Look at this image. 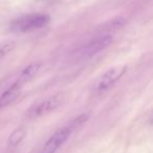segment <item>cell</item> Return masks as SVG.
<instances>
[{
    "instance_id": "6da1fadb",
    "label": "cell",
    "mask_w": 153,
    "mask_h": 153,
    "mask_svg": "<svg viewBox=\"0 0 153 153\" xmlns=\"http://www.w3.org/2000/svg\"><path fill=\"white\" fill-rule=\"evenodd\" d=\"M49 18L48 15L42 13H34L21 16L14 20L10 25V29L16 33H26L43 28L48 24Z\"/></svg>"
},
{
    "instance_id": "7a4b0ae2",
    "label": "cell",
    "mask_w": 153,
    "mask_h": 153,
    "mask_svg": "<svg viewBox=\"0 0 153 153\" xmlns=\"http://www.w3.org/2000/svg\"><path fill=\"white\" fill-rule=\"evenodd\" d=\"M113 38L111 34H100L77 49L72 54V59L77 62L86 61L96 56L100 52L104 51L112 43Z\"/></svg>"
},
{
    "instance_id": "3957f363",
    "label": "cell",
    "mask_w": 153,
    "mask_h": 153,
    "mask_svg": "<svg viewBox=\"0 0 153 153\" xmlns=\"http://www.w3.org/2000/svg\"><path fill=\"white\" fill-rule=\"evenodd\" d=\"M127 70L126 66H115L107 70L100 78L96 80L94 85V92L96 93H104L108 91L111 87L115 85L118 80H120L121 77L125 74Z\"/></svg>"
},
{
    "instance_id": "277c9868",
    "label": "cell",
    "mask_w": 153,
    "mask_h": 153,
    "mask_svg": "<svg viewBox=\"0 0 153 153\" xmlns=\"http://www.w3.org/2000/svg\"><path fill=\"white\" fill-rule=\"evenodd\" d=\"M63 100H64L63 96L60 94L48 97V98L41 101L36 106H34V108H32L29 111V115L33 118H39V117H42V116L47 115V114L57 109L62 104Z\"/></svg>"
},
{
    "instance_id": "5b68a950",
    "label": "cell",
    "mask_w": 153,
    "mask_h": 153,
    "mask_svg": "<svg viewBox=\"0 0 153 153\" xmlns=\"http://www.w3.org/2000/svg\"><path fill=\"white\" fill-rule=\"evenodd\" d=\"M70 131H72V129L69 127H65V128L59 129L58 131H56L49 137L48 141L45 143L40 153H56V151L67 141Z\"/></svg>"
},
{
    "instance_id": "8992f818",
    "label": "cell",
    "mask_w": 153,
    "mask_h": 153,
    "mask_svg": "<svg viewBox=\"0 0 153 153\" xmlns=\"http://www.w3.org/2000/svg\"><path fill=\"white\" fill-rule=\"evenodd\" d=\"M22 88H23V85L16 81V82L13 83L8 89H6L5 91L2 93V94L0 95V108L8 106V104L14 102V101L20 96Z\"/></svg>"
},
{
    "instance_id": "52a82bcc",
    "label": "cell",
    "mask_w": 153,
    "mask_h": 153,
    "mask_svg": "<svg viewBox=\"0 0 153 153\" xmlns=\"http://www.w3.org/2000/svg\"><path fill=\"white\" fill-rule=\"evenodd\" d=\"M41 67H42V62H35L29 64V66L25 67L22 70V72L20 73L18 79H17V82H19L22 85L26 82H29L32 79H34L37 76Z\"/></svg>"
},
{
    "instance_id": "ba28073f",
    "label": "cell",
    "mask_w": 153,
    "mask_h": 153,
    "mask_svg": "<svg viewBox=\"0 0 153 153\" xmlns=\"http://www.w3.org/2000/svg\"><path fill=\"white\" fill-rule=\"evenodd\" d=\"M25 135H26V131L23 127H19V128L15 129L12 133H11L10 137L8 140V144L11 147H16V146L20 145L21 142L24 140Z\"/></svg>"
},
{
    "instance_id": "9c48e42d",
    "label": "cell",
    "mask_w": 153,
    "mask_h": 153,
    "mask_svg": "<svg viewBox=\"0 0 153 153\" xmlns=\"http://www.w3.org/2000/svg\"><path fill=\"white\" fill-rule=\"evenodd\" d=\"M15 48V42L13 41H4L0 43V59L8 55L11 51H13Z\"/></svg>"
},
{
    "instance_id": "30bf717a",
    "label": "cell",
    "mask_w": 153,
    "mask_h": 153,
    "mask_svg": "<svg viewBox=\"0 0 153 153\" xmlns=\"http://www.w3.org/2000/svg\"><path fill=\"white\" fill-rule=\"evenodd\" d=\"M88 118H89V114H83V115L79 116V117L76 118V120L72 122V126H75V127L80 126V125H82L83 123H85L87 121Z\"/></svg>"
}]
</instances>
